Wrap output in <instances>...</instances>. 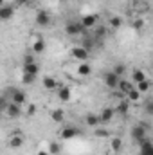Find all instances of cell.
Masks as SVG:
<instances>
[{
    "instance_id": "cell-1",
    "label": "cell",
    "mask_w": 153,
    "mask_h": 155,
    "mask_svg": "<svg viewBox=\"0 0 153 155\" xmlns=\"http://www.w3.org/2000/svg\"><path fill=\"white\" fill-rule=\"evenodd\" d=\"M148 130H150V124L139 123V124H135V126L132 128L130 135H132V139H133L135 143H141V141H144V139H146V135H148Z\"/></svg>"
},
{
    "instance_id": "cell-2",
    "label": "cell",
    "mask_w": 153,
    "mask_h": 155,
    "mask_svg": "<svg viewBox=\"0 0 153 155\" xmlns=\"http://www.w3.org/2000/svg\"><path fill=\"white\" fill-rule=\"evenodd\" d=\"M86 29L81 25V22H69L67 25H65V33L69 35V36H79V35H83Z\"/></svg>"
},
{
    "instance_id": "cell-3",
    "label": "cell",
    "mask_w": 153,
    "mask_h": 155,
    "mask_svg": "<svg viewBox=\"0 0 153 155\" xmlns=\"http://www.w3.org/2000/svg\"><path fill=\"white\" fill-rule=\"evenodd\" d=\"M103 81H105V85H106L108 88L115 90V88L119 87V81H121V78L117 76L114 71H110V72H106V74L103 76Z\"/></svg>"
},
{
    "instance_id": "cell-4",
    "label": "cell",
    "mask_w": 153,
    "mask_h": 155,
    "mask_svg": "<svg viewBox=\"0 0 153 155\" xmlns=\"http://www.w3.org/2000/svg\"><path fill=\"white\" fill-rule=\"evenodd\" d=\"M70 54H72V58H76L77 61H88V58H90V52L85 47H72Z\"/></svg>"
},
{
    "instance_id": "cell-5",
    "label": "cell",
    "mask_w": 153,
    "mask_h": 155,
    "mask_svg": "<svg viewBox=\"0 0 153 155\" xmlns=\"http://www.w3.org/2000/svg\"><path fill=\"white\" fill-rule=\"evenodd\" d=\"M9 96H11V103H16V105H24L25 103V92L20 90V88H11Z\"/></svg>"
},
{
    "instance_id": "cell-6",
    "label": "cell",
    "mask_w": 153,
    "mask_h": 155,
    "mask_svg": "<svg viewBox=\"0 0 153 155\" xmlns=\"http://www.w3.org/2000/svg\"><path fill=\"white\" fill-rule=\"evenodd\" d=\"M115 114H117V112H115L114 108H110V107L103 108V110H101V114H99V123H101V124H108V123L114 119Z\"/></svg>"
},
{
    "instance_id": "cell-7",
    "label": "cell",
    "mask_w": 153,
    "mask_h": 155,
    "mask_svg": "<svg viewBox=\"0 0 153 155\" xmlns=\"http://www.w3.org/2000/svg\"><path fill=\"white\" fill-rule=\"evenodd\" d=\"M36 24H38L40 27H47L49 24H50V15L47 13V11H43V9H40L38 13H36Z\"/></svg>"
},
{
    "instance_id": "cell-8",
    "label": "cell",
    "mask_w": 153,
    "mask_h": 155,
    "mask_svg": "<svg viewBox=\"0 0 153 155\" xmlns=\"http://www.w3.org/2000/svg\"><path fill=\"white\" fill-rule=\"evenodd\" d=\"M76 135H79V130L74 128V126H67V128H63V130L60 132V137H61L63 141H70V139H74Z\"/></svg>"
},
{
    "instance_id": "cell-9",
    "label": "cell",
    "mask_w": 153,
    "mask_h": 155,
    "mask_svg": "<svg viewBox=\"0 0 153 155\" xmlns=\"http://www.w3.org/2000/svg\"><path fill=\"white\" fill-rule=\"evenodd\" d=\"M13 15H15V5H2V7H0V18H2L4 22L11 20Z\"/></svg>"
},
{
    "instance_id": "cell-10",
    "label": "cell",
    "mask_w": 153,
    "mask_h": 155,
    "mask_svg": "<svg viewBox=\"0 0 153 155\" xmlns=\"http://www.w3.org/2000/svg\"><path fill=\"white\" fill-rule=\"evenodd\" d=\"M79 22H81V25H83L85 29H90V27H94V25L97 24V16H96V15H85Z\"/></svg>"
},
{
    "instance_id": "cell-11",
    "label": "cell",
    "mask_w": 153,
    "mask_h": 155,
    "mask_svg": "<svg viewBox=\"0 0 153 155\" xmlns=\"http://www.w3.org/2000/svg\"><path fill=\"white\" fill-rule=\"evenodd\" d=\"M58 97H60V101L67 103V101L72 99V90H70L69 87H60V88H58Z\"/></svg>"
},
{
    "instance_id": "cell-12",
    "label": "cell",
    "mask_w": 153,
    "mask_h": 155,
    "mask_svg": "<svg viewBox=\"0 0 153 155\" xmlns=\"http://www.w3.org/2000/svg\"><path fill=\"white\" fill-rule=\"evenodd\" d=\"M139 146H141V153L142 155H153V143L148 137H146L144 141H141Z\"/></svg>"
},
{
    "instance_id": "cell-13",
    "label": "cell",
    "mask_w": 153,
    "mask_h": 155,
    "mask_svg": "<svg viewBox=\"0 0 153 155\" xmlns=\"http://www.w3.org/2000/svg\"><path fill=\"white\" fill-rule=\"evenodd\" d=\"M115 112L121 114V116H128V114H130V99H122V101L115 107Z\"/></svg>"
},
{
    "instance_id": "cell-14",
    "label": "cell",
    "mask_w": 153,
    "mask_h": 155,
    "mask_svg": "<svg viewBox=\"0 0 153 155\" xmlns=\"http://www.w3.org/2000/svg\"><path fill=\"white\" fill-rule=\"evenodd\" d=\"M5 114H7L9 117H13V119H16V117H20V116H22V105H16V103H11Z\"/></svg>"
},
{
    "instance_id": "cell-15",
    "label": "cell",
    "mask_w": 153,
    "mask_h": 155,
    "mask_svg": "<svg viewBox=\"0 0 153 155\" xmlns=\"http://www.w3.org/2000/svg\"><path fill=\"white\" fill-rule=\"evenodd\" d=\"M41 83H43V87H45L47 90H54V88H60L58 81H56V79H54L52 76H43Z\"/></svg>"
},
{
    "instance_id": "cell-16",
    "label": "cell",
    "mask_w": 153,
    "mask_h": 155,
    "mask_svg": "<svg viewBox=\"0 0 153 155\" xmlns=\"http://www.w3.org/2000/svg\"><path fill=\"white\" fill-rule=\"evenodd\" d=\"M77 74L83 76V78L90 76V74H92V67H90V63H88V61H81L79 67H77Z\"/></svg>"
},
{
    "instance_id": "cell-17",
    "label": "cell",
    "mask_w": 153,
    "mask_h": 155,
    "mask_svg": "<svg viewBox=\"0 0 153 155\" xmlns=\"http://www.w3.org/2000/svg\"><path fill=\"white\" fill-rule=\"evenodd\" d=\"M45 47H47V45H45V40L41 38V36H38V38L34 40V43H33V51H34L36 54H41V52L45 51Z\"/></svg>"
},
{
    "instance_id": "cell-18",
    "label": "cell",
    "mask_w": 153,
    "mask_h": 155,
    "mask_svg": "<svg viewBox=\"0 0 153 155\" xmlns=\"http://www.w3.org/2000/svg\"><path fill=\"white\" fill-rule=\"evenodd\" d=\"M117 88H119L122 94H126V96H128V94H130V90L133 88V85H132V81H128V79H121Z\"/></svg>"
},
{
    "instance_id": "cell-19",
    "label": "cell",
    "mask_w": 153,
    "mask_h": 155,
    "mask_svg": "<svg viewBox=\"0 0 153 155\" xmlns=\"http://www.w3.org/2000/svg\"><path fill=\"white\" fill-rule=\"evenodd\" d=\"M94 43H96V36H92V35H86L85 38H83V45L81 47H85L88 52L94 49Z\"/></svg>"
},
{
    "instance_id": "cell-20",
    "label": "cell",
    "mask_w": 153,
    "mask_h": 155,
    "mask_svg": "<svg viewBox=\"0 0 153 155\" xmlns=\"http://www.w3.org/2000/svg\"><path fill=\"white\" fill-rule=\"evenodd\" d=\"M85 123L88 124V126H99L101 123H99V116H96V114H86L85 116Z\"/></svg>"
},
{
    "instance_id": "cell-21",
    "label": "cell",
    "mask_w": 153,
    "mask_h": 155,
    "mask_svg": "<svg viewBox=\"0 0 153 155\" xmlns=\"http://www.w3.org/2000/svg\"><path fill=\"white\" fill-rule=\"evenodd\" d=\"M24 72H29V74L38 76V72H40L38 63H36V61H34V63H24Z\"/></svg>"
},
{
    "instance_id": "cell-22",
    "label": "cell",
    "mask_w": 153,
    "mask_h": 155,
    "mask_svg": "<svg viewBox=\"0 0 153 155\" xmlns=\"http://www.w3.org/2000/svg\"><path fill=\"white\" fill-rule=\"evenodd\" d=\"M144 79H146L144 71H141V69H135V71L132 72V81H133V83H141V81H144Z\"/></svg>"
},
{
    "instance_id": "cell-23",
    "label": "cell",
    "mask_w": 153,
    "mask_h": 155,
    "mask_svg": "<svg viewBox=\"0 0 153 155\" xmlns=\"http://www.w3.org/2000/svg\"><path fill=\"white\" fill-rule=\"evenodd\" d=\"M9 144H11L13 148H20V146L24 144V139H22V135H20V134H13V137L9 139Z\"/></svg>"
},
{
    "instance_id": "cell-24",
    "label": "cell",
    "mask_w": 153,
    "mask_h": 155,
    "mask_svg": "<svg viewBox=\"0 0 153 155\" xmlns=\"http://www.w3.org/2000/svg\"><path fill=\"white\" fill-rule=\"evenodd\" d=\"M50 117H52V121H56V123H63L65 121V112L63 110H52L50 112Z\"/></svg>"
},
{
    "instance_id": "cell-25",
    "label": "cell",
    "mask_w": 153,
    "mask_h": 155,
    "mask_svg": "<svg viewBox=\"0 0 153 155\" xmlns=\"http://www.w3.org/2000/svg\"><path fill=\"white\" fill-rule=\"evenodd\" d=\"M34 81H36V76L34 74H29V72H24L22 74V83L24 85H33Z\"/></svg>"
},
{
    "instance_id": "cell-26",
    "label": "cell",
    "mask_w": 153,
    "mask_h": 155,
    "mask_svg": "<svg viewBox=\"0 0 153 155\" xmlns=\"http://www.w3.org/2000/svg\"><path fill=\"white\" fill-rule=\"evenodd\" d=\"M112 71H114L119 78H122V76H124V72H126V65H124V63H115Z\"/></svg>"
},
{
    "instance_id": "cell-27",
    "label": "cell",
    "mask_w": 153,
    "mask_h": 155,
    "mask_svg": "<svg viewBox=\"0 0 153 155\" xmlns=\"http://www.w3.org/2000/svg\"><path fill=\"white\" fill-rule=\"evenodd\" d=\"M126 97H128L130 101H139V99H141V92L137 90V87H133V88L130 90V94H128Z\"/></svg>"
},
{
    "instance_id": "cell-28",
    "label": "cell",
    "mask_w": 153,
    "mask_h": 155,
    "mask_svg": "<svg viewBox=\"0 0 153 155\" xmlns=\"http://www.w3.org/2000/svg\"><path fill=\"white\" fill-rule=\"evenodd\" d=\"M47 152H49L50 155H58L60 152H61V146H60L58 143H50V144H49V150H47Z\"/></svg>"
},
{
    "instance_id": "cell-29",
    "label": "cell",
    "mask_w": 153,
    "mask_h": 155,
    "mask_svg": "<svg viewBox=\"0 0 153 155\" xmlns=\"http://www.w3.org/2000/svg\"><path fill=\"white\" fill-rule=\"evenodd\" d=\"M137 90L142 94V92H148L150 90V81L148 79H144V81H141V83H137Z\"/></svg>"
},
{
    "instance_id": "cell-30",
    "label": "cell",
    "mask_w": 153,
    "mask_h": 155,
    "mask_svg": "<svg viewBox=\"0 0 153 155\" xmlns=\"http://www.w3.org/2000/svg\"><path fill=\"white\" fill-rule=\"evenodd\" d=\"M144 112L153 117V99H146L144 101Z\"/></svg>"
},
{
    "instance_id": "cell-31",
    "label": "cell",
    "mask_w": 153,
    "mask_h": 155,
    "mask_svg": "<svg viewBox=\"0 0 153 155\" xmlns=\"http://www.w3.org/2000/svg\"><path fill=\"white\" fill-rule=\"evenodd\" d=\"M110 25H112L114 29H119V27L122 25V18H121V16H112V18H110Z\"/></svg>"
},
{
    "instance_id": "cell-32",
    "label": "cell",
    "mask_w": 153,
    "mask_h": 155,
    "mask_svg": "<svg viewBox=\"0 0 153 155\" xmlns=\"http://www.w3.org/2000/svg\"><path fill=\"white\" fill-rule=\"evenodd\" d=\"M121 148H122V141L119 137H114L112 139V150L114 152H121Z\"/></svg>"
},
{
    "instance_id": "cell-33",
    "label": "cell",
    "mask_w": 153,
    "mask_h": 155,
    "mask_svg": "<svg viewBox=\"0 0 153 155\" xmlns=\"http://www.w3.org/2000/svg\"><path fill=\"white\" fill-rule=\"evenodd\" d=\"M9 105H11V103L7 101V96L4 94V96H2V99H0V110H2V112H7Z\"/></svg>"
},
{
    "instance_id": "cell-34",
    "label": "cell",
    "mask_w": 153,
    "mask_h": 155,
    "mask_svg": "<svg viewBox=\"0 0 153 155\" xmlns=\"http://www.w3.org/2000/svg\"><path fill=\"white\" fill-rule=\"evenodd\" d=\"M132 27H133L135 31H141V29H144V20H141V18H135V20H133V24H132Z\"/></svg>"
},
{
    "instance_id": "cell-35",
    "label": "cell",
    "mask_w": 153,
    "mask_h": 155,
    "mask_svg": "<svg viewBox=\"0 0 153 155\" xmlns=\"http://www.w3.org/2000/svg\"><path fill=\"white\" fill-rule=\"evenodd\" d=\"M94 36H96V40L105 38V36H106V27H103V25H101V27H97V31H96V35H94Z\"/></svg>"
},
{
    "instance_id": "cell-36",
    "label": "cell",
    "mask_w": 153,
    "mask_h": 155,
    "mask_svg": "<svg viewBox=\"0 0 153 155\" xmlns=\"http://www.w3.org/2000/svg\"><path fill=\"white\" fill-rule=\"evenodd\" d=\"M94 135H96V137H106V135H108V132H106L105 128H97V130L94 132Z\"/></svg>"
},
{
    "instance_id": "cell-37",
    "label": "cell",
    "mask_w": 153,
    "mask_h": 155,
    "mask_svg": "<svg viewBox=\"0 0 153 155\" xmlns=\"http://www.w3.org/2000/svg\"><path fill=\"white\" fill-rule=\"evenodd\" d=\"M36 114V105L34 103H29V107H27V116H34Z\"/></svg>"
},
{
    "instance_id": "cell-38",
    "label": "cell",
    "mask_w": 153,
    "mask_h": 155,
    "mask_svg": "<svg viewBox=\"0 0 153 155\" xmlns=\"http://www.w3.org/2000/svg\"><path fill=\"white\" fill-rule=\"evenodd\" d=\"M29 4V0H15V5H25Z\"/></svg>"
},
{
    "instance_id": "cell-39",
    "label": "cell",
    "mask_w": 153,
    "mask_h": 155,
    "mask_svg": "<svg viewBox=\"0 0 153 155\" xmlns=\"http://www.w3.org/2000/svg\"><path fill=\"white\" fill-rule=\"evenodd\" d=\"M38 155H50L49 152H45V150H41V152H38Z\"/></svg>"
},
{
    "instance_id": "cell-40",
    "label": "cell",
    "mask_w": 153,
    "mask_h": 155,
    "mask_svg": "<svg viewBox=\"0 0 153 155\" xmlns=\"http://www.w3.org/2000/svg\"><path fill=\"white\" fill-rule=\"evenodd\" d=\"M137 155H142V153H141V152H139V153H137Z\"/></svg>"
},
{
    "instance_id": "cell-41",
    "label": "cell",
    "mask_w": 153,
    "mask_h": 155,
    "mask_svg": "<svg viewBox=\"0 0 153 155\" xmlns=\"http://www.w3.org/2000/svg\"><path fill=\"white\" fill-rule=\"evenodd\" d=\"M151 67H153V63H151Z\"/></svg>"
}]
</instances>
